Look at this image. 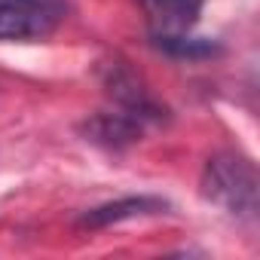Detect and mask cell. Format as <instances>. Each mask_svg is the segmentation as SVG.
<instances>
[{
    "instance_id": "cell-1",
    "label": "cell",
    "mask_w": 260,
    "mask_h": 260,
    "mask_svg": "<svg viewBox=\"0 0 260 260\" xmlns=\"http://www.w3.org/2000/svg\"><path fill=\"white\" fill-rule=\"evenodd\" d=\"M202 196L233 217H257V169L239 153H214L202 169Z\"/></svg>"
},
{
    "instance_id": "cell-2",
    "label": "cell",
    "mask_w": 260,
    "mask_h": 260,
    "mask_svg": "<svg viewBox=\"0 0 260 260\" xmlns=\"http://www.w3.org/2000/svg\"><path fill=\"white\" fill-rule=\"evenodd\" d=\"M61 19V0H0V40H43Z\"/></svg>"
},
{
    "instance_id": "cell-3",
    "label": "cell",
    "mask_w": 260,
    "mask_h": 260,
    "mask_svg": "<svg viewBox=\"0 0 260 260\" xmlns=\"http://www.w3.org/2000/svg\"><path fill=\"white\" fill-rule=\"evenodd\" d=\"M166 208H169V202L159 199V196H125V199L89 208L80 217V226L83 230H101V226H110V223H119V220H132V217H144V214H159Z\"/></svg>"
},
{
    "instance_id": "cell-4",
    "label": "cell",
    "mask_w": 260,
    "mask_h": 260,
    "mask_svg": "<svg viewBox=\"0 0 260 260\" xmlns=\"http://www.w3.org/2000/svg\"><path fill=\"white\" fill-rule=\"evenodd\" d=\"M83 132L89 135V141L95 144H104V147H125L132 144L138 135H141V122L138 116L132 113H98L92 116Z\"/></svg>"
},
{
    "instance_id": "cell-5",
    "label": "cell",
    "mask_w": 260,
    "mask_h": 260,
    "mask_svg": "<svg viewBox=\"0 0 260 260\" xmlns=\"http://www.w3.org/2000/svg\"><path fill=\"white\" fill-rule=\"evenodd\" d=\"M147 7L156 34H187L202 13V0H141Z\"/></svg>"
},
{
    "instance_id": "cell-6",
    "label": "cell",
    "mask_w": 260,
    "mask_h": 260,
    "mask_svg": "<svg viewBox=\"0 0 260 260\" xmlns=\"http://www.w3.org/2000/svg\"><path fill=\"white\" fill-rule=\"evenodd\" d=\"M153 46H159L162 52H169L175 58H211L220 52L217 43L187 37V34H153Z\"/></svg>"
}]
</instances>
